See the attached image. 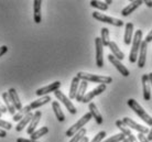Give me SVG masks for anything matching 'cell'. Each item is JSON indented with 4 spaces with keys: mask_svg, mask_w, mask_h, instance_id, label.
<instances>
[{
    "mask_svg": "<svg viewBox=\"0 0 152 142\" xmlns=\"http://www.w3.org/2000/svg\"><path fill=\"white\" fill-rule=\"evenodd\" d=\"M152 41V30L149 32V34L145 36V42H147V43H150Z\"/></svg>",
    "mask_w": 152,
    "mask_h": 142,
    "instance_id": "38",
    "label": "cell"
},
{
    "mask_svg": "<svg viewBox=\"0 0 152 142\" xmlns=\"http://www.w3.org/2000/svg\"><path fill=\"white\" fill-rule=\"evenodd\" d=\"M127 104H128V106L132 109L133 111L136 112V114L140 117V119L143 120V121H145L147 125H149V126H152V118L148 115V114H147V112H145V110L141 107L140 105H139V103H138L137 100L130 98V99H128Z\"/></svg>",
    "mask_w": 152,
    "mask_h": 142,
    "instance_id": "3",
    "label": "cell"
},
{
    "mask_svg": "<svg viewBox=\"0 0 152 142\" xmlns=\"http://www.w3.org/2000/svg\"><path fill=\"white\" fill-rule=\"evenodd\" d=\"M41 117H42V112L41 111H35L34 115H33V118L31 119L30 123H29V127L27 129V133L28 135H32L33 132L35 131L37 127H38L39 122H40V120H41Z\"/></svg>",
    "mask_w": 152,
    "mask_h": 142,
    "instance_id": "15",
    "label": "cell"
},
{
    "mask_svg": "<svg viewBox=\"0 0 152 142\" xmlns=\"http://www.w3.org/2000/svg\"><path fill=\"white\" fill-rule=\"evenodd\" d=\"M88 109H89V114H91V117L96 120V122L98 123V125H102L104 121L103 117H102L99 110L97 109V107H96V105L94 104V103H89V105H88Z\"/></svg>",
    "mask_w": 152,
    "mask_h": 142,
    "instance_id": "17",
    "label": "cell"
},
{
    "mask_svg": "<svg viewBox=\"0 0 152 142\" xmlns=\"http://www.w3.org/2000/svg\"><path fill=\"white\" fill-rule=\"evenodd\" d=\"M106 137V131H100L94 137V139L91 142H103V140Z\"/></svg>",
    "mask_w": 152,
    "mask_h": 142,
    "instance_id": "33",
    "label": "cell"
},
{
    "mask_svg": "<svg viewBox=\"0 0 152 142\" xmlns=\"http://www.w3.org/2000/svg\"><path fill=\"white\" fill-rule=\"evenodd\" d=\"M106 90V85H99V86H97L96 88H94L91 92H87L85 96H84V98L82 99V103H84V104H87V103H91V100L94 98L95 96H98V95H100V94H103L104 92Z\"/></svg>",
    "mask_w": 152,
    "mask_h": 142,
    "instance_id": "10",
    "label": "cell"
},
{
    "mask_svg": "<svg viewBox=\"0 0 152 142\" xmlns=\"http://www.w3.org/2000/svg\"><path fill=\"white\" fill-rule=\"evenodd\" d=\"M80 142H89V140H88L87 137H84V138L82 139V141H80Z\"/></svg>",
    "mask_w": 152,
    "mask_h": 142,
    "instance_id": "46",
    "label": "cell"
},
{
    "mask_svg": "<svg viewBox=\"0 0 152 142\" xmlns=\"http://www.w3.org/2000/svg\"><path fill=\"white\" fill-rule=\"evenodd\" d=\"M132 36H133V24L131 22H128L126 24L125 29V35H124V42L126 45H129L132 42Z\"/></svg>",
    "mask_w": 152,
    "mask_h": 142,
    "instance_id": "18",
    "label": "cell"
},
{
    "mask_svg": "<svg viewBox=\"0 0 152 142\" xmlns=\"http://www.w3.org/2000/svg\"><path fill=\"white\" fill-rule=\"evenodd\" d=\"M124 139H126L125 135H122V133H117V135H113V137H110V138H108L107 140H105V141L103 142H122V140Z\"/></svg>",
    "mask_w": 152,
    "mask_h": 142,
    "instance_id": "32",
    "label": "cell"
},
{
    "mask_svg": "<svg viewBox=\"0 0 152 142\" xmlns=\"http://www.w3.org/2000/svg\"><path fill=\"white\" fill-rule=\"evenodd\" d=\"M122 122L125 123L127 127H130L131 129H134V130H137L139 133H142V135H145V133H149V129L147 127H143V126H141L139 123L134 122L132 119H130L128 117H125L124 119H122Z\"/></svg>",
    "mask_w": 152,
    "mask_h": 142,
    "instance_id": "11",
    "label": "cell"
},
{
    "mask_svg": "<svg viewBox=\"0 0 152 142\" xmlns=\"http://www.w3.org/2000/svg\"><path fill=\"white\" fill-rule=\"evenodd\" d=\"M52 108H53V111L55 114V117H56V119L60 121V122H63L65 120V116H64V112L62 111V108L60 106V104L57 103V101H53L52 103Z\"/></svg>",
    "mask_w": 152,
    "mask_h": 142,
    "instance_id": "24",
    "label": "cell"
},
{
    "mask_svg": "<svg viewBox=\"0 0 152 142\" xmlns=\"http://www.w3.org/2000/svg\"><path fill=\"white\" fill-rule=\"evenodd\" d=\"M100 40H102V43H103L104 46H108L109 42H110V40H109V30L107 29V28H103L102 31H100Z\"/></svg>",
    "mask_w": 152,
    "mask_h": 142,
    "instance_id": "29",
    "label": "cell"
},
{
    "mask_svg": "<svg viewBox=\"0 0 152 142\" xmlns=\"http://www.w3.org/2000/svg\"><path fill=\"white\" fill-rule=\"evenodd\" d=\"M91 118H93V117H91V115L89 114V112L85 114V115H84L83 117H82V118H80V119L75 123V125H73L72 127L69 128V130L65 132V135H66V137H73V135H75V133H77L80 130H82L84 126H85V125H86V123H87Z\"/></svg>",
    "mask_w": 152,
    "mask_h": 142,
    "instance_id": "4",
    "label": "cell"
},
{
    "mask_svg": "<svg viewBox=\"0 0 152 142\" xmlns=\"http://www.w3.org/2000/svg\"><path fill=\"white\" fill-rule=\"evenodd\" d=\"M49 132V128L48 127H42L41 129H39V130H35L32 135H31V140H33V141H37L39 138H41L43 137L44 135H46Z\"/></svg>",
    "mask_w": 152,
    "mask_h": 142,
    "instance_id": "28",
    "label": "cell"
},
{
    "mask_svg": "<svg viewBox=\"0 0 152 142\" xmlns=\"http://www.w3.org/2000/svg\"><path fill=\"white\" fill-rule=\"evenodd\" d=\"M142 90H143V99L150 100L151 99V86H150V82H149L148 74H145L142 78Z\"/></svg>",
    "mask_w": 152,
    "mask_h": 142,
    "instance_id": "13",
    "label": "cell"
},
{
    "mask_svg": "<svg viewBox=\"0 0 152 142\" xmlns=\"http://www.w3.org/2000/svg\"><path fill=\"white\" fill-rule=\"evenodd\" d=\"M143 4H145L148 7H152V1H151V0H145V1H143Z\"/></svg>",
    "mask_w": 152,
    "mask_h": 142,
    "instance_id": "43",
    "label": "cell"
},
{
    "mask_svg": "<svg viewBox=\"0 0 152 142\" xmlns=\"http://www.w3.org/2000/svg\"><path fill=\"white\" fill-rule=\"evenodd\" d=\"M54 95H55V97H56L58 100H61L62 104H64V106L66 107V109L69 111V114H72V115H75L76 112H77V109L75 108V106L73 105V103L69 100V98H67V97L65 96L64 94L58 89V90H56V92H54Z\"/></svg>",
    "mask_w": 152,
    "mask_h": 142,
    "instance_id": "6",
    "label": "cell"
},
{
    "mask_svg": "<svg viewBox=\"0 0 152 142\" xmlns=\"http://www.w3.org/2000/svg\"><path fill=\"white\" fill-rule=\"evenodd\" d=\"M8 110H7V108H6V106H4V105L0 103V112L1 114H6Z\"/></svg>",
    "mask_w": 152,
    "mask_h": 142,
    "instance_id": "41",
    "label": "cell"
},
{
    "mask_svg": "<svg viewBox=\"0 0 152 142\" xmlns=\"http://www.w3.org/2000/svg\"><path fill=\"white\" fill-rule=\"evenodd\" d=\"M76 77H78L80 81L91 82V83H99V85H107L113 83V78L110 76H102V75H95V74L85 73V72L77 73Z\"/></svg>",
    "mask_w": 152,
    "mask_h": 142,
    "instance_id": "1",
    "label": "cell"
},
{
    "mask_svg": "<svg viewBox=\"0 0 152 142\" xmlns=\"http://www.w3.org/2000/svg\"><path fill=\"white\" fill-rule=\"evenodd\" d=\"M138 140L140 142H150L148 139H147V137H145V135H142V133H139V135H138Z\"/></svg>",
    "mask_w": 152,
    "mask_h": 142,
    "instance_id": "36",
    "label": "cell"
},
{
    "mask_svg": "<svg viewBox=\"0 0 152 142\" xmlns=\"http://www.w3.org/2000/svg\"><path fill=\"white\" fill-rule=\"evenodd\" d=\"M93 18L100 21V22L108 23V24H111V25H115V27H122L124 25V21H121L120 19L111 18V17H108V15H104V13H100V12H93Z\"/></svg>",
    "mask_w": 152,
    "mask_h": 142,
    "instance_id": "5",
    "label": "cell"
},
{
    "mask_svg": "<svg viewBox=\"0 0 152 142\" xmlns=\"http://www.w3.org/2000/svg\"><path fill=\"white\" fill-rule=\"evenodd\" d=\"M41 4V0H34L33 1V19H34L35 23H40L42 21Z\"/></svg>",
    "mask_w": 152,
    "mask_h": 142,
    "instance_id": "19",
    "label": "cell"
},
{
    "mask_svg": "<svg viewBox=\"0 0 152 142\" xmlns=\"http://www.w3.org/2000/svg\"><path fill=\"white\" fill-rule=\"evenodd\" d=\"M132 41V47L129 54V62L130 63H136L138 61V53L140 50V45L142 42V31L137 30L134 32V38Z\"/></svg>",
    "mask_w": 152,
    "mask_h": 142,
    "instance_id": "2",
    "label": "cell"
},
{
    "mask_svg": "<svg viewBox=\"0 0 152 142\" xmlns=\"http://www.w3.org/2000/svg\"><path fill=\"white\" fill-rule=\"evenodd\" d=\"M108 61L110 62L111 64H113V65H114L115 67L117 68V71L120 74H121L122 76L127 77V76H129V75H130L128 68H126V66L124 65V64H122V63L119 61V60H117V58H115L113 54H109V55H108Z\"/></svg>",
    "mask_w": 152,
    "mask_h": 142,
    "instance_id": "9",
    "label": "cell"
},
{
    "mask_svg": "<svg viewBox=\"0 0 152 142\" xmlns=\"http://www.w3.org/2000/svg\"><path fill=\"white\" fill-rule=\"evenodd\" d=\"M0 117H1V112H0Z\"/></svg>",
    "mask_w": 152,
    "mask_h": 142,
    "instance_id": "49",
    "label": "cell"
},
{
    "mask_svg": "<svg viewBox=\"0 0 152 142\" xmlns=\"http://www.w3.org/2000/svg\"><path fill=\"white\" fill-rule=\"evenodd\" d=\"M105 4H106L107 6H109L110 4H113V1H111V0H106V1H105Z\"/></svg>",
    "mask_w": 152,
    "mask_h": 142,
    "instance_id": "47",
    "label": "cell"
},
{
    "mask_svg": "<svg viewBox=\"0 0 152 142\" xmlns=\"http://www.w3.org/2000/svg\"><path fill=\"white\" fill-rule=\"evenodd\" d=\"M60 87H61V82H54V83H52V84L48 85V86H45V87H42V88H39L37 92H35V94L38 95V96H48V94H50V92H56V90H58L60 89Z\"/></svg>",
    "mask_w": 152,
    "mask_h": 142,
    "instance_id": "8",
    "label": "cell"
},
{
    "mask_svg": "<svg viewBox=\"0 0 152 142\" xmlns=\"http://www.w3.org/2000/svg\"><path fill=\"white\" fill-rule=\"evenodd\" d=\"M142 4H143V1H142V0H134V1H131L127 7L124 8V9L121 10V15H124V17L129 15L130 13H132V12L134 11L138 7H140Z\"/></svg>",
    "mask_w": 152,
    "mask_h": 142,
    "instance_id": "16",
    "label": "cell"
},
{
    "mask_svg": "<svg viewBox=\"0 0 152 142\" xmlns=\"http://www.w3.org/2000/svg\"><path fill=\"white\" fill-rule=\"evenodd\" d=\"M148 76H149V82H150V85H152V72L148 74Z\"/></svg>",
    "mask_w": 152,
    "mask_h": 142,
    "instance_id": "45",
    "label": "cell"
},
{
    "mask_svg": "<svg viewBox=\"0 0 152 142\" xmlns=\"http://www.w3.org/2000/svg\"><path fill=\"white\" fill-rule=\"evenodd\" d=\"M122 142H129V141H128V139L126 138V139H124V140H122Z\"/></svg>",
    "mask_w": 152,
    "mask_h": 142,
    "instance_id": "48",
    "label": "cell"
},
{
    "mask_svg": "<svg viewBox=\"0 0 152 142\" xmlns=\"http://www.w3.org/2000/svg\"><path fill=\"white\" fill-rule=\"evenodd\" d=\"M147 52H148V43L142 41L139 50V55H138V67L142 68L145 65V58H147Z\"/></svg>",
    "mask_w": 152,
    "mask_h": 142,
    "instance_id": "12",
    "label": "cell"
},
{
    "mask_svg": "<svg viewBox=\"0 0 152 142\" xmlns=\"http://www.w3.org/2000/svg\"><path fill=\"white\" fill-rule=\"evenodd\" d=\"M147 139H148L149 141H152V129L150 131H149L148 133V137H147Z\"/></svg>",
    "mask_w": 152,
    "mask_h": 142,
    "instance_id": "44",
    "label": "cell"
},
{
    "mask_svg": "<svg viewBox=\"0 0 152 142\" xmlns=\"http://www.w3.org/2000/svg\"><path fill=\"white\" fill-rule=\"evenodd\" d=\"M95 46H96V65L98 67L104 66V45L102 43L100 38L95 39Z\"/></svg>",
    "mask_w": 152,
    "mask_h": 142,
    "instance_id": "7",
    "label": "cell"
},
{
    "mask_svg": "<svg viewBox=\"0 0 152 142\" xmlns=\"http://www.w3.org/2000/svg\"><path fill=\"white\" fill-rule=\"evenodd\" d=\"M116 127L121 131L122 135H125L126 138H128L130 135H132V133H131V131L129 130V128H127V126L122 122V120H117V121H116Z\"/></svg>",
    "mask_w": 152,
    "mask_h": 142,
    "instance_id": "27",
    "label": "cell"
},
{
    "mask_svg": "<svg viewBox=\"0 0 152 142\" xmlns=\"http://www.w3.org/2000/svg\"><path fill=\"white\" fill-rule=\"evenodd\" d=\"M8 96H9V99L11 101V104L13 105V107L15 108V110H21L22 109V105H21V101L19 99V96L17 94V90L15 88H10L8 90Z\"/></svg>",
    "mask_w": 152,
    "mask_h": 142,
    "instance_id": "14",
    "label": "cell"
},
{
    "mask_svg": "<svg viewBox=\"0 0 152 142\" xmlns=\"http://www.w3.org/2000/svg\"><path fill=\"white\" fill-rule=\"evenodd\" d=\"M91 7L96 8V9L102 10V11H106L107 9H108V6H107L105 2H103V1H97V0H91Z\"/></svg>",
    "mask_w": 152,
    "mask_h": 142,
    "instance_id": "30",
    "label": "cell"
},
{
    "mask_svg": "<svg viewBox=\"0 0 152 142\" xmlns=\"http://www.w3.org/2000/svg\"><path fill=\"white\" fill-rule=\"evenodd\" d=\"M87 87H88V82L80 81V87H78V90H77V94H76V97H75V99L77 101L82 103V99L86 95V89H87Z\"/></svg>",
    "mask_w": 152,
    "mask_h": 142,
    "instance_id": "23",
    "label": "cell"
},
{
    "mask_svg": "<svg viewBox=\"0 0 152 142\" xmlns=\"http://www.w3.org/2000/svg\"><path fill=\"white\" fill-rule=\"evenodd\" d=\"M50 101H51V97L43 96L42 98H40V99H37V100H34V101H32L29 106H30L31 110H32V109H38V108L42 107L43 105L48 104V103H50Z\"/></svg>",
    "mask_w": 152,
    "mask_h": 142,
    "instance_id": "25",
    "label": "cell"
},
{
    "mask_svg": "<svg viewBox=\"0 0 152 142\" xmlns=\"http://www.w3.org/2000/svg\"><path fill=\"white\" fill-rule=\"evenodd\" d=\"M33 115H34V114H32V112H30V114H28V115L24 116V117H23L22 119H21V120L19 121V122H18V125H17V127H15V131H17V132H20V131H22L23 129L26 128V126L30 123L31 119L33 118Z\"/></svg>",
    "mask_w": 152,
    "mask_h": 142,
    "instance_id": "22",
    "label": "cell"
},
{
    "mask_svg": "<svg viewBox=\"0 0 152 142\" xmlns=\"http://www.w3.org/2000/svg\"><path fill=\"white\" fill-rule=\"evenodd\" d=\"M2 99L4 101V105H6V108L9 111V114H11L12 116L15 115V108L13 107V105L11 104V101L9 99V96H8V92H4L2 94Z\"/></svg>",
    "mask_w": 152,
    "mask_h": 142,
    "instance_id": "26",
    "label": "cell"
},
{
    "mask_svg": "<svg viewBox=\"0 0 152 142\" xmlns=\"http://www.w3.org/2000/svg\"><path fill=\"white\" fill-rule=\"evenodd\" d=\"M1 128H4V129H7V130H10L12 128V125L10 122H8V121H4V120L0 119V129Z\"/></svg>",
    "mask_w": 152,
    "mask_h": 142,
    "instance_id": "35",
    "label": "cell"
},
{
    "mask_svg": "<svg viewBox=\"0 0 152 142\" xmlns=\"http://www.w3.org/2000/svg\"><path fill=\"white\" fill-rule=\"evenodd\" d=\"M127 139H128V141H129V142H138L137 141V138H136V137H134L133 135H130Z\"/></svg>",
    "mask_w": 152,
    "mask_h": 142,
    "instance_id": "40",
    "label": "cell"
},
{
    "mask_svg": "<svg viewBox=\"0 0 152 142\" xmlns=\"http://www.w3.org/2000/svg\"><path fill=\"white\" fill-rule=\"evenodd\" d=\"M24 116H26V115H24L23 110L21 109V110H19V111L17 112L15 116H12V120H13V121H15V122H19L20 120L22 119Z\"/></svg>",
    "mask_w": 152,
    "mask_h": 142,
    "instance_id": "34",
    "label": "cell"
},
{
    "mask_svg": "<svg viewBox=\"0 0 152 142\" xmlns=\"http://www.w3.org/2000/svg\"><path fill=\"white\" fill-rule=\"evenodd\" d=\"M84 137H86V129L85 128H83L82 130H80L77 133H75V135H73V138L71 139L69 142H80Z\"/></svg>",
    "mask_w": 152,
    "mask_h": 142,
    "instance_id": "31",
    "label": "cell"
},
{
    "mask_svg": "<svg viewBox=\"0 0 152 142\" xmlns=\"http://www.w3.org/2000/svg\"><path fill=\"white\" fill-rule=\"evenodd\" d=\"M80 79L78 77L75 76L72 79L71 87H69V99H75L77 90H78V87H80Z\"/></svg>",
    "mask_w": 152,
    "mask_h": 142,
    "instance_id": "21",
    "label": "cell"
},
{
    "mask_svg": "<svg viewBox=\"0 0 152 142\" xmlns=\"http://www.w3.org/2000/svg\"><path fill=\"white\" fill-rule=\"evenodd\" d=\"M17 142H38V141H33V140H29V139H24V138H19L17 139Z\"/></svg>",
    "mask_w": 152,
    "mask_h": 142,
    "instance_id": "39",
    "label": "cell"
},
{
    "mask_svg": "<svg viewBox=\"0 0 152 142\" xmlns=\"http://www.w3.org/2000/svg\"><path fill=\"white\" fill-rule=\"evenodd\" d=\"M108 47L110 49V51L113 52V55H114L117 60H119V61L121 62L122 60L125 58V54H124V52H122V51H120V49L118 47V45L116 44V42H114V41H110V42H109V44H108Z\"/></svg>",
    "mask_w": 152,
    "mask_h": 142,
    "instance_id": "20",
    "label": "cell"
},
{
    "mask_svg": "<svg viewBox=\"0 0 152 142\" xmlns=\"http://www.w3.org/2000/svg\"><path fill=\"white\" fill-rule=\"evenodd\" d=\"M8 52V47L6 45H2L0 46V58L2 56V55H4V54Z\"/></svg>",
    "mask_w": 152,
    "mask_h": 142,
    "instance_id": "37",
    "label": "cell"
},
{
    "mask_svg": "<svg viewBox=\"0 0 152 142\" xmlns=\"http://www.w3.org/2000/svg\"><path fill=\"white\" fill-rule=\"evenodd\" d=\"M7 137V131L0 129V138H6Z\"/></svg>",
    "mask_w": 152,
    "mask_h": 142,
    "instance_id": "42",
    "label": "cell"
}]
</instances>
